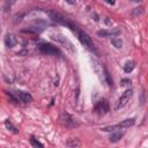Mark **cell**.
Listing matches in <instances>:
<instances>
[{
	"instance_id": "cell-1",
	"label": "cell",
	"mask_w": 148,
	"mask_h": 148,
	"mask_svg": "<svg viewBox=\"0 0 148 148\" xmlns=\"http://www.w3.org/2000/svg\"><path fill=\"white\" fill-rule=\"evenodd\" d=\"M77 37H79V40L81 42V44L88 49L89 51H92V52H96V49H95V45H94V42L91 40L90 36L86 32V31H82V30H77Z\"/></svg>"
},
{
	"instance_id": "cell-2",
	"label": "cell",
	"mask_w": 148,
	"mask_h": 148,
	"mask_svg": "<svg viewBox=\"0 0 148 148\" xmlns=\"http://www.w3.org/2000/svg\"><path fill=\"white\" fill-rule=\"evenodd\" d=\"M135 123V119L134 118H127L125 120H123L121 123L117 124V125H112V126H106V127H103L101 128L103 132H113V131H117V130H120V128H128L131 126H133Z\"/></svg>"
},
{
	"instance_id": "cell-3",
	"label": "cell",
	"mask_w": 148,
	"mask_h": 148,
	"mask_svg": "<svg viewBox=\"0 0 148 148\" xmlns=\"http://www.w3.org/2000/svg\"><path fill=\"white\" fill-rule=\"evenodd\" d=\"M37 47L42 53H45V54H53V56H56V54L60 56L61 54V52L58 47H56L49 43H40L37 45Z\"/></svg>"
},
{
	"instance_id": "cell-4",
	"label": "cell",
	"mask_w": 148,
	"mask_h": 148,
	"mask_svg": "<svg viewBox=\"0 0 148 148\" xmlns=\"http://www.w3.org/2000/svg\"><path fill=\"white\" fill-rule=\"evenodd\" d=\"M132 95H133V90H132V89H126V90L120 95V97H119V99H118V102H117V104H116V110H119V109L124 108V106L130 102Z\"/></svg>"
},
{
	"instance_id": "cell-5",
	"label": "cell",
	"mask_w": 148,
	"mask_h": 148,
	"mask_svg": "<svg viewBox=\"0 0 148 148\" xmlns=\"http://www.w3.org/2000/svg\"><path fill=\"white\" fill-rule=\"evenodd\" d=\"M60 123L64 126L68 127V128H73V127H77L79 126V124L76 123V120L69 113H67V112H62L61 113V116H60Z\"/></svg>"
},
{
	"instance_id": "cell-6",
	"label": "cell",
	"mask_w": 148,
	"mask_h": 148,
	"mask_svg": "<svg viewBox=\"0 0 148 148\" xmlns=\"http://www.w3.org/2000/svg\"><path fill=\"white\" fill-rule=\"evenodd\" d=\"M94 110L98 113V114H105L109 111V103L106 99H101L97 102V104L95 105Z\"/></svg>"
},
{
	"instance_id": "cell-7",
	"label": "cell",
	"mask_w": 148,
	"mask_h": 148,
	"mask_svg": "<svg viewBox=\"0 0 148 148\" xmlns=\"http://www.w3.org/2000/svg\"><path fill=\"white\" fill-rule=\"evenodd\" d=\"M14 94H15L16 98H17L18 101L23 102V103H30V102H32V99H34L32 96H31L29 92L23 91V90H17V91H15Z\"/></svg>"
},
{
	"instance_id": "cell-8",
	"label": "cell",
	"mask_w": 148,
	"mask_h": 148,
	"mask_svg": "<svg viewBox=\"0 0 148 148\" xmlns=\"http://www.w3.org/2000/svg\"><path fill=\"white\" fill-rule=\"evenodd\" d=\"M16 44H17V39H16L15 35L7 34L5 37V45L7 47H14V46H16Z\"/></svg>"
},
{
	"instance_id": "cell-9",
	"label": "cell",
	"mask_w": 148,
	"mask_h": 148,
	"mask_svg": "<svg viewBox=\"0 0 148 148\" xmlns=\"http://www.w3.org/2000/svg\"><path fill=\"white\" fill-rule=\"evenodd\" d=\"M120 31L118 29H112V30H98L97 31V35L101 36V37H113V36H117L119 35Z\"/></svg>"
},
{
	"instance_id": "cell-10",
	"label": "cell",
	"mask_w": 148,
	"mask_h": 148,
	"mask_svg": "<svg viewBox=\"0 0 148 148\" xmlns=\"http://www.w3.org/2000/svg\"><path fill=\"white\" fill-rule=\"evenodd\" d=\"M134 68H135V62H134L133 60H128V61H126L125 65H124V71H125V73H131Z\"/></svg>"
},
{
	"instance_id": "cell-11",
	"label": "cell",
	"mask_w": 148,
	"mask_h": 148,
	"mask_svg": "<svg viewBox=\"0 0 148 148\" xmlns=\"http://www.w3.org/2000/svg\"><path fill=\"white\" fill-rule=\"evenodd\" d=\"M113 132H114V131H113ZM121 136H123V133H120V132H114V133H111V134H110L109 140H110V142H117V141H119V140L121 139Z\"/></svg>"
},
{
	"instance_id": "cell-12",
	"label": "cell",
	"mask_w": 148,
	"mask_h": 148,
	"mask_svg": "<svg viewBox=\"0 0 148 148\" xmlns=\"http://www.w3.org/2000/svg\"><path fill=\"white\" fill-rule=\"evenodd\" d=\"M66 146L72 147V148H76V147H80V141L77 139H72V140H68L66 142Z\"/></svg>"
},
{
	"instance_id": "cell-13",
	"label": "cell",
	"mask_w": 148,
	"mask_h": 148,
	"mask_svg": "<svg viewBox=\"0 0 148 148\" xmlns=\"http://www.w3.org/2000/svg\"><path fill=\"white\" fill-rule=\"evenodd\" d=\"M111 43L116 49H121L123 47V40L120 38H111Z\"/></svg>"
},
{
	"instance_id": "cell-14",
	"label": "cell",
	"mask_w": 148,
	"mask_h": 148,
	"mask_svg": "<svg viewBox=\"0 0 148 148\" xmlns=\"http://www.w3.org/2000/svg\"><path fill=\"white\" fill-rule=\"evenodd\" d=\"M5 125H6V127H7L8 130H10L13 133H18L17 128H16V127H15V126L9 121V120H6V121H5Z\"/></svg>"
},
{
	"instance_id": "cell-15",
	"label": "cell",
	"mask_w": 148,
	"mask_h": 148,
	"mask_svg": "<svg viewBox=\"0 0 148 148\" xmlns=\"http://www.w3.org/2000/svg\"><path fill=\"white\" fill-rule=\"evenodd\" d=\"M30 142H31V146H34V147H44V145L42 142H39L37 139H35L34 136L30 139Z\"/></svg>"
},
{
	"instance_id": "cell-16",
	"label": "cell",
	"mask_w": 148,
	"mask_h": 148,
	"mask_svg": "<svg viewBox=\"0 0 148 148\" xmlns=\"http://www.w3.org/2000/svg\"><path fill=\"white\" fill-rule=\"evenodd\" d=\"M14 2H15V0H6V2H5V7H3L5 10H8V7L10 8V6H12Z\"/></svg>"
},
{
	"instance_id": "cell-17",
	"label": "cell",
	"mask_w": 148,
	"mask_h": 148,
	"mask_svg": "<svg viewBox=\"0 0 148 148\" xmlns=\"http://www.w3.org/2000/svg\"><path fill=\"white\" fill-rule=\"evenodd\" d=\"M105 2L109 3V5H114L116 3V0H105Z\"/></svg>"
},
{
	"instance_id": "cell-18",
	"label": "cell",
	"mask_w": 148,
	"mask_h": 148,
	"mask_svg": "<svg viewBox=\"0 0 148 148\" xmlns=\"http://www.w3.org/2000/svg\"><path fill=\"white\" fill-rule=\"evenodd\" d=\"M128 82H131V81L130 80H123V83L121 84L123 86H126V84H128Z\"/></svg>"
},
{
	"instance_id": "cell-19",
	"label": "cell",
	"mask_w": 148,
	"mask_h": 148,
	"mask_svg": "<svg viewBox=\"0 0 148 148\" xmlns=\"http://www.w3.org/2000/svg\"><path fill=\"white\" fill-rule=\"evenodd\" d=\"M66 2H68V3H71V5H74V3H75V0H66Z\"/></svg>"
},
{
	"instance_id": "cell-20",
	"label": "cell",
	"mask_w": 148,
	"mask_h": 148,
	"mask_svg": "<svg viewBox=\"0 0 148 148\" xmlns=\"http://www.w3.org/2000/svg\"><path fill=\"white\" fill-rule=\"evenodd\" d=\"M133 1H134V2H140L141 0H133Z\"/></svg>"
},
{
	"instance_id": "cell-21",
	"label": "cell",
	"mask_w": 148,
	"mask_h": 148,
	"mask_svg": "<svg viewBox=\"0 0 148 148\" xmlns=\"http://www.w3.org/2000/svg\"><path fill=\"white\" fill-rule=\"evenodd\" d=\"M0 32H1V28H0Z\"/></svg>"
}]
</instances>
